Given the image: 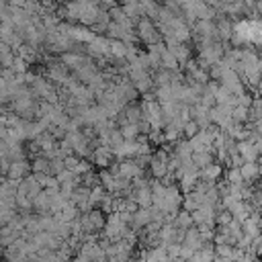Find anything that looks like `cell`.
<instances>
[{
  "label": "cell",
  "mask_w": 262,
  "mask_h": 262,
  "mask_svg": "<svg viewBox=\"0 0 262 262\" xmlns=\"http://www.w3.org/2000/svg\"><path fill=\"white\" fill-rule=\"evenodd\" d=\"M80 221V227H82V233H84V242L88 235H98V231L104 229V223H106V217L100 209H92L88 213H82L78 217Z\"/></svg>",
  "instance_id": "cell-1"
},
{
  "label": "cell",
  "mask_w": 262,
  "mask_h": 262,
  "mask_svg": "<svg viewBox=\"0 0 262 262\" xmlns=\"http://www.w3.org/2000/svg\"><path fill=\"white\" fill-rule=\"evenodd\" d=\"M135 31H137V39H141L147 47L158 45V43H164L162 33H160V29L156 27V23H154L151 18L141 16V18L135 23Z\"/></svg>",
  "instance_id": "cell-2"
},
{
  "label": "cell",
  "mask_w": 262,
  "mask_h": 262,
  "mask_svg": "<svg viewBox=\"0 0 262 262\" xmlns=\"http://www.w3.org/2000/svg\"><path fill=\"white\" fill-rule=\"evenodd\" d=\"M127 229H129V225L121 219L119 213H111V215H106V223H104V229H102L104 239H108L111 244H117L119 239H123V235H125Z\"/></svg>",
  "instance_id": "cell-3"
},
{
  "label": "cell",
  "mask_w": 262,
  "mask_h": 262,
  "mask_svg": "<svg viewBox=\"0 0 262 262\" xmlns=\"http://www.w3.org/2000/svg\"><path fill=\"white\" fill-rule=\"evenodd\" d=\"M209 115H211V123L221 131H225L233 123V106L229 104H215Z\"/></svg>",
  "instance_id": "cell-4"
},
{
  "label": "cell",
  "mask_w": 262,
  "mask_h": 262,
  "mask_svg": "<svg viewBox=\"0 0 262 262\" xmlns=\"http://www.w3.org/2000/svg\"><path fill=\"white\" fill-rule=\"evenodd\" d=\"M129 82L133 84V88L139 92V94H147L151 88H154V78L149 72H143V70H129Z\"/></svg>",
  "instance_id": "cell-5"
},
{
  "label": "cell",
  "mask_w": 262,
  "mask_h": 262,
  "mask_svg": "<svg viewBox=\"0 0 262 262\" xmlns=\"http://www.w3.org/2000/svg\"><path fill=\"white\" fill-rule=\"evenodd\" d=\"M70 76H72V72H70L61 61L49 63V68H47V72H45V78H47L51 84H55V86H63V84L70 80Z\"/></svg>",
  "instance_id": "cell-6"
},
{
  "label": "cell",
  "mask_w": 262,
  "mask_h": 262,
  "mask_svg": "<svg viewBox=\"0 0 262 262\" xmlns=\"http://www.w3.org/2000/svg\"><path fill=\"white\" fill-rule=\"evenodd\" d=\"M117 174L129 182L137 180L143 176V170L135 164V160H123V162H117Z\"/></svg>",
  "instance_id": "cell-7"
},
{
  "label": "cell",
  "mask_w": 262,
  "mask_h": 262,
  "mask_svg": "<svg viewBox=\"0 0 262 262\" xmlns=\"http://www.w3.org/2000/svg\"><path fill=\"white\" fill-rule=\"evenodd\" d=\"M18 194H25V196H29L31 201H35L41 192H43V186L39 184V180L35 178V174H29L25 180H20L18 182V190H16Z\"/></svg>",
  "instance_id": "cell-8"
},
{
  "label": "cell",
  "mask_w": 262,
  "mask_h": 262,
  "mask_svg": "<svg viewBox=\"0 0 262 262\" xmlns=\"http://www.w3.org/2000/svg\"><path fill=\"white\" fill-rule=\"evenodd\" d=\"M29 174H31V162H29V160H14V162H10L6 180L20 182V180H25Z\"/></svg>",
  "instance_id": "cell-9"
},
{
  "label": "cell",
  "mask_w": 262,
  "mask_h": 262,
  "mask_svg": "<svg viewBox=\"0 0 262 262\" xmlns=\"http://www.w3.org/2000/svg\"><path fill=\"white\" fill-rule=\"evenodd\" d=\"M108 39L106 37H94L88 45H86V53L88 57H98V59H104L108 57Z\"/></svg>",
  "instance_id": "cell-10"
},
{
  "label": "cell",
  "mask_w": 262,
  "mask_h": 262,
  "mask_svg": "<svg viewBox=\"0 0 262 262\" xmlns=\"http://www.w3.org/2000/svg\"><path fill=\"white\" fill-rule=\"evenodd\" d=\"M92 160H94V164H96L98 168L106 170V168H111V164L115 162V151H113L111 147H106V145H96V147H94V154H92Z\"/></svg>",
  "instance_id": "cell-11"
},
{
  "label": "cell",
  "mask_w": 262,
  "mask_h": 262,
  "mask_svg": "<svg viewBox=\"0 0 262 262\" xmlns=\"http://www.w3.org/2000/svg\"><path fill=\"white\" fill-rule=\"evenodd\" d=\"M203 246H205V242H203V237H201L199 227L194 225V227L186 229V233H184V242H182V248H186V250H190V252H196V250H201Z\"/></svg>",
  "instance_id": "cell-12"
},
{
  "label": "cell",
  "mask_w": 262,
  "mask_h": 262,
  "mask_svg": "<svg viewBox=\"0 0 262 262\" xmlns=\"http://www.w3.org/2000/svg\"><path fill=\"white\" fill-rule=\"evenodd\" d=\"M51 209H53V199H51L49 192L43 190V192L33 201V211H35L37 215H53Z\"/></svg>",
  "instance_id": "cell-13"
},
{
  "label": "cell",
  "mask_w": 262,
  "mask_h": 262,
  "mask_svg": "<svg viewBox=\"0 0 262 262\" xmlns=\"http://www.w3.org/2000/svg\"><path fill=\"white\" fill-rule=\"evenodd\" d=\"M223 174V168L219 162H213L211 166L199 170V180L201 182H207V184H215V180H219V176Z\"/></svg>",
  "instance_id": "cell-14"
},
{
  "label": "cell",
  "mask_w": 262,
  "mask_h": 262,
  "mask_svg": "<svg viewBox=\"0 0 262 262\" xmlns=\"http://www.w3.org/2000/svg\"><path fill=\"white\" fill-rule=\"evenodd\" d=\"M168 51L176 57V61H178L180 66H186V63L192 59V57H190V55H192V49L188 47V43H176V45H170Z\"/></svg>",
  "instance_id": "cell-15"
},
{
  "label": "cell",
  "mask_w": 262,
  "mask_h": 262,
  "mask_svg": "<svg viewBox=\"0 0 262 262\" xmlns=\"http://www.w3.org/2000/svg\"><path fill=\"white\" fill-rule=\"evenodd\" d=\"M237 154L244 158V162H258L260 154L254 145L252 139H246V141H237Z\"/></svg>",
  "instance_id": "cell-16"
},
{
  "label": "cell",
  "mask_w": 262,
  "mask_h": 262,
  "mask_svg": "<svg viewBox=\"0 0 262 262\" xmlns=\"http://www.w3.org/2000/svg\"><path fill=\"white\" fill-rule=\"evenodd\" d=\"M239 170H242V176H244V182L246 184H254L262 176V166L258 162H246Z\"/></svg>",
  "instance_id": "cell-17"
},
{
  "label": "cell",
  "mask_w": 262,
  "mask_h": 262,
  "mask_svg": "<svg viewBox=\"0 0 262 262\" xmlns=\"http://www.w3.org/2000/svg\"><path fill=\"white\" fill-rule=\"evenodd\" d=\"M215 260V244H205L201 250H196L188 262H213Z\"/></svg>",
  "instance_id": "cell-18"
},
{
  "label": "cell",
  "mask_w": 262,
  "mask_h": 262,
  "mask_svg": "<svg viewBox=\"0 0 262 262\" xmlns=\"http://www.w3.org/2000/svg\"><path fill=\"white\" fill-rule=\"evenodd\" d=\"M31 174H47L51 176V160L45 156H37L31 160Z\"/></svg>",
  "instance_id": "cell-19"
},
{
  "label": "cell",
  "mask_w": 262,
  "mask_h": 262,
  "mask_svg": "<svg viewBox=\"0 0 262 262\" xmlns=\"http://www.w3.org/2000/svg\"><path fill=\"white\" fill-rule=\"evenodd\" d=\"M14 59H16V53L12 51V47L0 41V68L2 70H12Z\"/></svg>",
  "instance_id": "cell-20"
},
{
  "label": "cell",
  "mask_w": 262,
  "mask_h": 262,
  "mask_svg": "<svg viewBox=\"0 0 262 262\" xmlns=\"http://www.w3.org/2000/svg\"><path fill=\"white\" fill-rule=\"evenodd\" d=\"M172 225L178 229V231H186L190 227H194V221H192V215L188 211H178V215L174 217Z\"/></svg>",
  "instance_id": "cell-21"
},
{
  "label": "cell",
  "mask_w": 262,
  "mask_h": 262,
  "mask_svg": "<svg viewBox=\"0 0 262 262\" xmlns=\"http://www.w3.org/2000/svg\"><path fill=\"white\" fill-rule=\"evenodd\" d=\"M213 162H215V154H213V151H194V154H192V164H194L199 170L211 166Z\"/></svg>",
  "instance_id": "cell-22"
},
{
  "label": "cell",
  "mask_w": 262,
  "mask_h": 262,
  "mask_svg": "<svg viewBox=\"0 0 262 262\" xmlns=\"http://www.w3.org/2000/svg\"><path fill=\"white\" fill-rule=\"evenodd\" d=\"M139 6H141V16H145V18H151V20L156 23V18H158V12H160V4H156V2L147 0V2H139Z\"/></svg>",
  "instance_id": "cell-23"
},
{
  "label": "cell",
  "mask_w": 262,
  "mask_h": 262,
  "mask_svg": "<svg viewBox=\"0 0 262 262\" xmlns=\"http://www.w3.org/2000/svg\"><path fill=\"white\" fill-rule=\"evenodd\" d=\"M104 196H106V190L102 188V184L94 186V188L90 190V205H92V209H98L100 203L104 201Z\"/></svg>",
  "instance_id": "cell-24"
},
{
  "label": "cell",
  "mask_w": 262,
  "mask_h": 262,
  "mask_svg": "<svg viewBox=\"0 0 262 262\" xmlns=\"http://www.w3.org/2000/svg\"><path fill=\"white\" fill-rule=\"evenodd\" d=\"M225 182L227 184H244V176L239 168H227L225 172Z\"/></svg>",
  "instance_id": "cell-25"
},
{
  "label": "cell",
  "mask_w": 262,
  "mask_h": 262,
  "mask_svg": "<svg viewBox=\"0 0 262 262\" xmlns=\"http://www.w3.org/2000/svg\"><path fill=\"white\" fill-rule=\"evenodd\" d=\"M162 68H164V70H178V68H180V63H178L176 57L168 51V47H166V51L162 53Z\"/></svg>",
  "instance_id": "cell-26"
},
{
  "label": "cell",
  "mask_w": 262,
  "mask_h": 262,
  "mask_svg": "<svg viewBox=\"0 0 262 262\" xmlns=\"http://www.w3.org/2000/svg\"><path fill=\"white\" fill-rule=\"evenodd\" d=\"M10 92H8V84L4 80H0V108H4L6 104H10Z\"/></svg>",
  "instance_id": "cell-27"
},
{
  "label": "cell",
  "mask_w": 262,
  "mask_h": 262,
  "mask_svg": "<svg viewBox=\"0 0 262 262\" xmlns=\"http://www.w3.org/2000/svg\"><path fill=\"white\" fill-rule=\"evenodd\" d=\"M246 121H248V108L246 106H235L233 108V123L244 125Z\"/></svg>",
  "instance_id": "cell-28"
},
{
  "label": "cell",
  "mask_w": 262,
  "mask_h": 262,
  "mask_svg": "<svg viewBox=\"0 0 262 262\" xmlns=\"http://www.w3.org/2000/svg\"><path fill=\"white\" fill-rule=\"evenodd\" d=\"M199 131H201V129H199V125H196V123L190 119V121L184 125V129H182V135H184L186 139H192V137H194Z\"/></svg>",
  "instance_id": "cell-29"
},
{
  "label": "cell",
  "mask_w": 262,
  "mask_h": 262,
  "mask_svg": "<svg viewBox=\"0 0 262 262\" xmlns=\"http://www.w3.org/2000/svg\"><path fill=\"white\" fill-rule=\"evenodd\" d=\"M90 170H92V164H90L88 160H80L78 166L74 168V174H76V176H84V174L90 172Z\"/></svg>",
  "instance_id": "cell-30"
},
{
  "label": "cell",
  "mask_w": 262,
  "mask_h": 262,
  "mask_svg": "<svg viewBox=\"0 0 262 262\" xmlns=\"http://www.w3.org/2000/svg\"><path fill=\"white\" fill-rule=\"evenodd\" d=\"M250 252L254 254V256H262V233L252 242V248H250Z\"/></svg>",
  "instance_id": "cell-31"
},
{
  "label": "cell",
  "mask_w": 262,
  "mask_h": 262,
  "mask_svg": "<svg viewBox=\"0 0 262 262\" xmlns=\"http://www.w3.org/2000/svg\"><path fill=\"white\" fill-rule=\"evenodd\" d=\"M256 92H258V96L262 98V80H260V84H258V88H256Z\"/></svg>",
  "instance_id": "cell-32"
}]
</instances>
